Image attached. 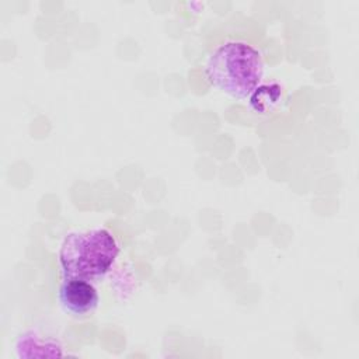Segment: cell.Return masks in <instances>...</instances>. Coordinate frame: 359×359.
Wrapping results in <instances>:
<instances>
[{
    "mask_svg": "<svg viewBox=\"0 0 359 359\" xmlns=\"http://www.w3.org/2000/svg\"><path fill=\"white\" fill-rule=\"evenodd\" d=\"M206 77L222 91L236 98H245L261 81V53L244 42H226L210 53Z\"/></svg>",
    "mask_w": 359,
    "mask_h": 359,
    "instance_id": "cell-1",
    "label": "cell"
},
{
    "mask_svg": "<svg viewBox=\"0 0 359 359\" xmlns=\"http://www.w3.org/2000/svg\"><path fill=\"white\" fill-rule=\"evenodd\" d=\"M119 248L105 229L69 234L59 250V262L65 278L93 280L104 276L115 262Z\"/></svg>",
    "mask_w": 359,
    "mask_h": 359,
    "instance_id": "cell-2",
    "label": "cell"
},
{
    "mask_svg": "<svg viewBox=\"0 0 359 359\" xmlns=\"http://www.w3.org/2000/svg\"><path fill=\"white\" fill-rule=\"evenodd\" d=\"M59 300L66 311L74 316H86L97 307L98 293L87 279L65 278L59 287Z\"/></svg>",
    "mask_w": 359,
    "mask_h": 359,
    "instance_id": "cell-3",
    "label": "cell"
}]
</instances>
